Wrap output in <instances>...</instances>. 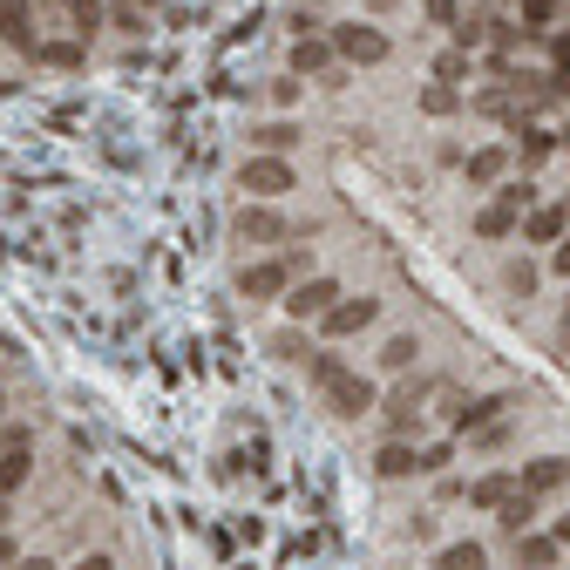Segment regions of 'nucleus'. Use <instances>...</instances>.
Segmentation results:
<instances>
[{
    "mask_svg": "<svg viewBox=\"0 0 570 570\" xmlns=\"http://www.w3.org/2000/svg\"><path fill=\"white\" fill-rule=\"evenodd\" d=\"M231 231H238L245 245H278V238H293V224H285L272 204H245V211L231 218Z\"/></svg>",
    "mask_w": 570,
    "mask_h": 570,
    "instance_id": "423d86ee",
    "label": "nucleus"
},
{
    "mask_svg": "<svg viewBox=\"0 0 570 570\" xmlns=\"http://www.w3.org/2000/svg\"><path fill=\"white\" fill-rule=\"evenodd\" d=\"M449 35H455V48H462V55H476V48L489 41V21H482V14H462Z\"/></svg>",
    "mask_w": 570,
    "mask_h": 570,
    "instance_id": "b1692460",
    "label": "nucleus"
},
{
    "mask_svg": "<svg viewBox=\"0 0 570 570\" xmlns=\"http://www.w3.org/2000/svg\"><path fill=\"white\" fill-rule=\"evenodd\" d=\"M550 543H570V516H557V523H550Z\"/></svg>",
    "mask_w": 570,
    "mask_h": 570,
    "instance_id": "ea45409f",
    "label": "nucleus"
},
{
    "mask_svg": "<svg viewBox=\"0 0 570 570\" xmlns=\"http://www.w3.org/2000/svg\"><path fill=\"white\" fill-rule=\"evenodd\" d=\"M462 496H469V509H482V516H496L509 496H516V476H476L469 489H462Z\"/></svg>",
    "mask_w": 570,
    "mask_h": 570,
    "instance_id": "9b49d317",
    "label": "nucleus"
},
{
    "mask_svg": "<svg viewBox=\"0 0 570 570\" xmlns=\"http://www.w3.org/2000/svg\"><path fill=\"white\" fill-rule=\"evenodd\" d=\"M476 109H482V116H509V89H482Z\"/></svg>",
    "mask_w": 570,
    "mask_h": 570,
    "instance_id": "2f4dec72",
    "label": "nucleus"
},
{
    "mask_svg": "<svg viewBox=\"0 0 570 570\" xmlns=\"http://www.w3.org/2000/svg\"><path fill=\"white\" fill-rule=\"evenodd\" d=\"M428 21H442V28H455V21H462V8H455V0H428Z\"/></svg>",
    "mask_w": 570,
    "mask_h": 570,
    "instance_id": "72a5a7b5",
    "label": "nucleus"
},
{
    "mask_svg": "<svg viewBox=\"0 0 570 570\" xmlns=\"http://www.w3.org/2000/svg\"><path fill=\"white\" fill-rule=\"evenodd\" d=\"M496 523H503L509 536H523V530L536 523V496H523V489H516V496H509V503L496 509Z\"/></svg>",
    "mask_w": 570,
    "mask_h": 570,
    "instance_id": "412c9836",
    "label": "nucleus"
},
{
    "mask_svg": "<svg viewBox=\"0 0 570 570\" xmlns=\"http://www.w3.org/2000/svg\"><path fill=\"white\" fill-rule=\"evenodd\" d=\"M313 272V245H285V251H272V258H251V265L238 272V293L251 299V306H272V299H285V285L293 278H306Z\"/></svg>",
    "mask_w": 570,
    "mask_h": 570,
    "instance_id": "f257e3e1",
    "label": "nucleus"
},
{
    "mask_svg": "<svg viewBox=\"0 0 570 570\" xmlns=\"http://www.w3.org/2000/svg\"><path fill=\"white\" fill-rule=\"evenodd\" d=\"M516 137H523V143H516V157H523V170H536V164L557 150V137H550V129H530V122H516Z\"/></svg>",
    "mask_w": 570,
    "mask_h": 570,
    "instance_id": "6ab92c4d",
    "label": "nucleus"
},
{
    "mask_svg": "<svg viewBox=\"0 0 570 570\" xmlns=\"http://www.w3.org/2000/svg\"><path fill=\"white\" fill-rule=\"evenodd\" d=\"M503 285H509L516 299H530V293H536V265H530V258H509V272H503Z\"/></svg>",
    "mask_w": 570,
    "mask_h": 570,
    "instance_id": "c85d7f7f",
    "label": "nucleus"
},
{
    "mask_svg": "<svg viewBox=\"0 0 570 570\" xmlns=\"http://www.w3.org/2000/svg\"><path fill=\"white\" fill-rule=\"evenodd\" d=\"M299 137H306V129L278 116V122H258V129H251V150H258V157H285V150H293Z\"/></svg>",
    "mask_w": 570,
    "mask_h": 570,
    "instance_id": "4468645a",
    "label": "nucleus"
},
{
    "mask_svg": "<svg viewBox=\"0 0 570 570\" xmlns=\"http://www.w3.org/2000/svg\"><path fill=\"white\" fill-rule=\"evenodd\" d=\"M238 191H251V197H285V191H293V164H285V157H245Z\"/></svg>",
    "mask_w": 570,
    "mask_h": 570,
    "instance_id": "39448f33",
    "label": "nucleus"
},
{
    "mask_svg": "<svg viewBox=\"0 0 570 570\" xmlns=\"http://www.w3.org/2000/svg\"><path fill=\"white\" fill-rule=\"evenodd\" d=\"M414 455H422V476H442L455 462V442H435V449H414Z\"/></svg>",
    "mask_w": 570,
    "mask_h": 570,
    "instance_id": "c756f323",
    "label": "nucleus"
},
{
    "mask_svg": "<svg viewBox=\"0 0 570 570\" xmlns=\"http://www.w3.org/2000/svg\"><path fill=\"white\" fill-rule=\"evenodd\" d=\"M543 89H550V102H570V75L557 68V75H543Z\"/></svg>",
    "mask_w": 570,
    "mask_h": 570,
    "instance_id": "4c0bfd02",
    "label": "nucleus"
},
{
    "mask_svg": "<svg viewBox=\"0 0 570 570\" xmlns=\"http://www.w3.org/2000/svg\"><path fill=\"white\" fill-rule=\"evenodd\" d=\"M563 482H570V462H563V455H543V462H530V469L516 476V489H523V496H557Z\"/></svg>",
    "mask_w": 570,
    "mask_h": 570,
    "instance_id": "9d476101",
    "label": "nucleus"
},
{
    "mask_svg": "<svg viewBox=\"0 0 570 570\" xmlns=\"http://www.w3.org/2000/svg\"><path fill=\"white\" fill-rule=\"evenodd\" d=\"M503 407H509L503 394H489V401H462V407H455V435H476L482 422H496Z\"/></svg>",
    "mask_w": 570,
    "mask_h": 570,
    "instance_id": "f3484780",
    "label": "nucleus"
},
{
    "mask_svg": "<svg viewBox=\"0 0 570 570\" xmlns=\"http://www.w3.org/2000/svg\"><path fill=\"white\" fill-rule=\"evenodd\" d=\"M333 299H340V278L313 272V278H293V285H285V299H278V306H285V320H320Z\"/></svg>",
    "mask_w": 570,
    "mask_h": 570,
    "instance_id": "20e7f679",
    "label": "nucleus"
},
{
    "mask_svg": "<svg viewBox=\"0 0 570 570\" xmlns=\"http://www.w3.org/2000/svg\"><path fill=\"white\" fill-rule=\"evenodd\" d=\"M82 62H89V48L75 41V35H48L35 48V68H82Z\"/></svg>",
    "mask_w": 570,
    "mask_h": 570,
    "instance_id": "f8f14e48",
    "label": "nucleus"
},
{
    "mask_svg": "<svg viewBox=\"0 0 570 570\" xmlns=\"http://www.w3.org/2000/svg\"><path fill=\"white\" fill-rule=\"evenodd\" d=\"M550 55H557V68H563V75H570V28H563V35H557V41H550Z\"/></svg>",
    "mask_w": 570,
    "mask_h": 570,
    "instance_id": "58836bf2",
    "label": "nucleus"
},
{
    "mask_svg": "<svg viewBox=\"0 0 570 570\" xmlns=\"http://www.w3.org/2000/svg\"><path fill=\"white\" fill-rule=\"evenodd\" d=\"M550 272H557V278H570V231H563V238L550 245Z\"/></svg>",
    "mask_w": 570,
    "mask_h": 570,
    "instance_id": "473e14b6",
    "label": "nucleus"
},
{
    "mask_svg": "<svg viewBox=\"0 0 570 570\" xmlns=\"http://www.w3.org/2000/svg\"><path fill=\"white\" fill-rule=\"evenodd\" d=\"M21 563V543H14V530H0V570H14Z\"/></svg>",
    "mask_w": 570,
    "mask_h": 570,
    "instance_id": "c9c22d12",
    "label": "nucleus"
},
{
    "mask_svg": "<svg viewBox=\"0 0 570 570\" xmlns=\"http://www.w3.org/2000/svg\"><path fill=\"white\" fill-rule=\"evenodd\" d=\"M496 204H509V211L523 218L530 204H536V184H530V177H509V184H496Z\"/></svg>",
    "mask_w": 570,
    "mask_h": 570,
    "instance_id": "a878e982",
    "label": "nucleus"
},
{
    "mask_svg": "<svg viewBox=\"0 0 570 570\" xmlns=\"http://www.w3.org/2000/svg\"><path fill=\"white\" fill-rule=\"evenodd\" d=\"M28 476H35V442L0 449V503H14L21 489H28Z\"/></svg>",
    "mask_w": 570,
    "mask_h": 570,
    "instance_id": "1a4fd4ad",
    "label": "nucleus"
},
{
    "mask_svg": "<svg viewBox=\"0 0 570 570\" xmlns=\"http://www.w3.org/2000/svg\"><path fill=\"white\" fill-rule=\"evenodd\" d=\"M326 62H333V41H313V35L293 41V75H320Z\"/></svg>",
    "mask_w": 570,
    "mask_h": 570,
    "instance_id": "aec40b11",
    "label": "nucleus"
},
{
    "mask_svg": "<svg viewBox=\"0 0 570 570\" xmlns=\"http://www.w3.org/2000/svg\"><path fill=\"white\" fill-rule=\"evenodd\" d=\"M109 28H116V35H143V28H150V8H129V0H109Z\"/></svg>",
    "mask_w": 570,
    "mask_h": 570,
    "instance_id": "393cba45",
    "label": "nucleus"
},
{
    "mask_svg": "<svg viewBox=\"0 0 570 570\" xmlns=\"http://www.w3.org/2000/svg\"><path fill=\"white\" fill-rule=\"evenodd\" d=\"M422 109H428V116H455V109H462V95H455L449 82H428V89H422Z\"/></svg>",
    "mask_w": 570,
    "mask_h": 570,
    "instance_id": "cd10ccee",
    "label": "nucleus"
},
{
    "mask_svg": "<svg viewBox=\"0 0 570 570\" xmlns=\"http://www.w3.org/2000/svg\"><path fill=\"white\" fill-rule=\"evenodd\" d=\"M272 102H278V109H293V102H299V82H293V75H285V82H272Z\"/></svg>",
    "mask_w": 570,
    "mask_h": 570,
    "instance_id": "e433bc0d",
    "label": "nucleus"
},
{
    "mask_svg": "<svg viewBox=\"0 0 570 570\" xmlns=\"http://www.w3.org/2000/svg\"><path fill=\"white\" fill-rule=\"evenodd\" d=\"M462 75H476V55H462V48H449V55L435 62V82H449V89H455Z\"/></svg>",
    "mask_w": 570,
    "mask_h": 570,
    "instance_id": "bb28decb",
    "label": "nucleus"
},
{
    "mask_svg": "<svg viewBox=\"0 0 570 570\" xmlns=\"http://www.w3.org/2000/svg\"><path fill=\"white\" fill-rule=\"evenodd\" d=\"M557 340H563V353H570V306H563V320H557Z\"/></svg>",
    "mask_w": 570,
    "mask_h": 570,
    "instance_id": "a19ab883",
    "label": "nucleus"
},
{
    "mask_svg": "<svg viewBox=\"0 0 570 570\" xmlns=\"http://www.w3.org/2000/svg\"><path fill=\"white\" fill-rule=\"evenodd\" d=\"M503 170H509V150H503V143H482V150H469V184H476V191L503 184Z\"/></svg>",
    "mask_w": 570,
    "mask_h": 570,
    "instance_id": "ddd939ff",
    "label": "nucleus"
},
{
    "mask_svg": "<svg viewBox=\"0 0 570 570\" xmlns=\"http://www.w3.org/2000/svg\"><path fill=\"white\" fill-rule=\"evenodd\" d=\"M68 570H116V557H109V550H89V557H75Z\"/></svg>",
    "mask_w": 570,
    "mask_h": 570,
    "instance_id": "f704fd0d",
    "label": "nucleus"
},
{
    "mask_svg": "<svg viewBox=\"0 0 570 570\" xmlns=\"http://www.w3.org/2000/svg\"><path fill=\"white\" fill-rule=\"evenodd\" d=\"M516 8H523V28L536 35V28H543V21H550V8H557V0H516Z\"/></svg>",
    "mask_w": 570,
    "mask_h": 570,
    "instance_id": "7c9ffc66",
    "label": "nucleus"
},
{
    "mask_svg": "<svg viewBox=\"0 0 570 570\" xmlns=\"http://www.w3.org/2000/svg\"><path fill=\"white\" fill-rule=\"evenodd\" d=\"M476 238H489V245L516 238V211H509V204H482V211H476Z\"/></svg>",
    "mask_w": 570,
    "mask_h": 570,
    "instance_id": "dca6fc26",
    "label": "nucleus"
},
{
    "mask_svg": "<svg viewBox=\"0 0 570 570\" xmlns=\"http://www.w3.org/2000/svg\"><path fill=\"white\" fill-rule=\"evenodd\" d=\"M414 353H422V347H414V333H394V340L380 347V367H387V374H407V367H414Z\"/></svg>",
    "mask_w": 570,
    "mask_h": 570,
    "instance_id": "5701e85b",
    "label": "nucleus"
},
{
    "mask_svg": "<svg viewBox=\"0 0 570 570\" xmlns=\"http://www.w3.org/2000/svg\"><path fill=\"white\" fill-rule=\"evenodd\" d=\"M326 41H333V55H340V62H360V68L387 62V35L374 28V21H340Z\"/></svg>",
    "mask_w": 570,
    "mask_h": 570,
    "instance_id": "f03ea898",
    "label": "nucleus"
},
{
    "mask_svg": "<svg viewBox=\"0 0 570 570\" xmlns=\"http://www.w3.org/2000/svg\"><path fill=\"white\" fill-rule=\"evenodd\" d=\"M557 150H570V122H563V129H557Z\"/></svg>",
    "mask_w": 570,
    "mask_h": 570,
    "instance_id": "79ce46f5",
    "label": "nucleus"
},
{
    "mask_svg": "<svg viewBox=\"0 0 570 570\" xmlns=\"http://www.w3.org/2000/svg\"><path fill=\"white\" fill-rule=\"evenodd\" d=\"M435 570H489V550L482 543H449V550L435 557Z\"/></svg>",
    "mask_w": 570,
    "mask_h": 570,
    "instance_id": "4be33fe9",
    "label": "nucleus"
},
{
    "mask_svg": "<svg viewBox=\"0 0 570 570\" xmlns=\"http://www.w3.org/2000/svg\"><path fill=\"white\" fill-rule=\"evenodd\" d=\"M374 320H380V299H347V293H340L313 326L326 333V340H353V333H367Z\"/></svg>",
    "mask_w": 570,
    "mask_h": 570,
    "instance_id": "7ed1b4c3",
    "label": "nucleus"
},
{
    "mask_svg": "<svg viewBox=\"0 0 570 570\" xmlns=\"http://www.w3.org/2000/svg\"><path fill=\"white\" fill-rule=\"evenodd\" d=\"M320 394H326L333 407H340V414H367V407H374V380H360V374H347V367H340V374H333V380L320 387Z\"/></svg>",
    "mask_w": 570,
    "mask_h": 570,
    "instance_id": "6e6552de",
    "label": "nucleus"
},
{
    "mask_svg": "<svg viewBox=\"0 0 570 570\" xmlns=\"http://www.w3.org/2000/svg\"><path fill=\"white\" fill-rule=\"evenodd\" d=\"M509 543H516V563H530V570H550V563H557V543H550V536H536V530L509 536Z\"/></svg>",
    "mask_w": 570,
    "mask_h": 570,
    "instance_id": "a211bd4d",
    "label": "nucleus"
},
{
    "mask_svg": "<svg viewBox=\"0 0 570 570\" xmlns=\"http://www.w3.org/2000/svg\"><path fill=\"white\" fill-rule=\"evenodd\" d=\"M374 476H380V482H401V476H422V455H414L407 442H387V449L374 455Z\"/></svg>",
    "mask_w": 570,
    "mask_h": 570,
    "instance_id": "2eb2a0df",
    "label": "nucleus"
},
{
    "mask_svg": "<svg viewBox=\"0 0 570 570\" xmlns=\"http://www.w3.org/2000/svg\"><path fill=\"white\" fill-rule=\"evenodd\" d=\"M516 231H523V245H557L570 231V204H530V211L516 218Z\"/></svg>",
    "mask_w": 570,
    "mask_h": 570,
    "instance_id": "0eeeda50",
    "label": "nucleus"
}]
</instances>
